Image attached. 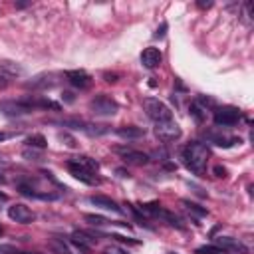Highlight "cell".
Segmentation results:
<instances>
[{
    "instance_id": "cell-1",
    "label": "cell",
    "mask_w": 254,
    "mask_h": 254,
    "mask_svg": "<svg viewBox=\"0 0 254 254\" xmlns=\"http://www.w3.org/2000/svg\"><path fill=\"white\" fill-rule=\"evenodd\" d=\"M183 159H185V165L194 175H202L206 169V161H208V149H206V145L192 141L183 149Z\"/></svg>"
},
{
    "instance_id": "cell-2",
    "label": "cell",
    "mask_w": 254,
    "mask_h": 254,
    "mask_svg": "<svg viewBox=\"0 0 254 254\" xmlns=\"http://www.w3.org/2000/svg\"><path fill=\"white\" fill-rule=\"evenodd\" d=\"M143 107H145V113H147L155 123L173 119L171 109H169L163 101H159L157 97H145V99H143Z\"/></svg>"
},
{
    "instance_id": "cell-3",
    "label": "cell",
    "mask_w": 254,
    "mask_h": 254,
    "mask_svg": "<svg viewBox=\"0 0 254 254\" xmlns=\"http://www.w3.org/2000/svg\"><path fill=\"white\" fill-rule=\"evenodd\" d=\"M119 109V105L107 97V95H97L89 101V111L95 113V115H103V117H109V115H115Z\"/></svg>"
},
{
    "instance_id": "cell-4",
    "label": "cell",
    "mask_w": 254,
    "mask_h": 254,
    "mask_svg": "<svg viewBox=\"0 0 254 254\" xmlns=\"http://www.w3.org/2000/svg\"><path fill=\"white\" fill-rule=\"evenodd\" d=\"M240 117H242L240 109H238V107H230V105L220 107V109L214 111V123H216V125H222V127H232V125H236V123L240 121Z\"/></svg>"
},
{
    "instance_id": "cell-5",
    "label": "cell",
    "mask_w": 254,
    "mask_h": 254,
    "mask_svg": "<svg viewBox=\"0 0 254 254\" xmlns=\"http://www.w3.org/2000/svg\"><path fill=\"white\" fill-rule=\"evenodd\" d=\"M155 135L161 141H175L181 137V127L177 125V121L167 119V121H159L155 123Z\"/></svg>"
},
{
    "instance_id": "cell-6",
    "label": "cell",
    "mask_w": 254,
    "mask_h": 254,
    "mask_svg": "<svg viewBox=\"0 0 254 254\" xmlns=\"http://www.w3.org/2000/svg\"><path fill=\"white\" fill-rule=\"evenodd\" d=\"M113 151L119 153L123 157V161L129 163V165L141 167V165H147L149 163V155L143 153V151H137V149H131V147H115Z\"/></svg>"
},
{
    "instance_id": "cell-7",
    "label": "cell",
    "mask_w": 254,
    "mask_h": 254,
    "mask_svg": "<svg viewBox=\"0 0 254 254\" xmlns=\"http://www.w3.org/2000/svg\"><path fill=\"white\" fill-rule=\"evenodd\" d=\"M0 111L8 117H20V115L30 113L32 107L26 99H22V101H0Z\"/></svg>"
},
{
    "instance_id": "cell-8",
    "label": "cell",
    "mask_w": 254,
    "mask_h": 254,
    "mask_svg": "<svg viewBox=\"0 0 254 254\" xmlns=\"http://www.w3.org/2000/svg\"><path fill=\"white\" fill-rule=\"evenodd\" d=\"M64 75H65V79H67L73 87H79V89H87V87L93 83L91 75H89L87 71H83V69H67Z\"/></svg>"
},
{
    "instance_id": "cell-9",
    "label": "cell",
    "mask_w": 254,
    "mask_h": 254,
    "mask_svg": "<svg viewBox=\"0 0 254 254\" xmlns=\"http://www.w3.org/2000/svg\"><path fill=\"white\" fill-rule=\"evenodd\" d=\"M8 216H10L12 220L20 222V224H28V222H32V220L36 218V214H34L26 204H22V202L12 204V206L8 208Z\"/></svg>"
},
{
    "instance_id": "cell-10",
    "label": "cell",
    "mask_w": 254,
    "mask_h": 254,
    "mask_svg": "<svg viewBox=\"0 0 254 254\" xmlns=\"http://www.w3.org/2000/svg\"><path fill=\"white\" fill-rule=\"evenodd\" d=\"M69 238H71V242L81 250V254H87L89 248H91L93 244H97V236H93L91 232H85V230H75Z\"/></svg>"
},
{
    "instance_id": "cell-11",
    "label": "cell",
    "mask_w": 254,
    "mask_h": 254,
    "mask_svg": "<svg viewBox=\"0 0 254 254\" xmlns=\"http://www.w3.org/2000/svg\"><path fill=\"white\" fill-rule=\"evenodd\" d=\"M58 83V75L56 73H40L36 77H32L26 87H32V89H48V87H54Z\"/></svg>"
},
{
    "instance_id": "cell-12",
    "label": "cell",
    "mask_w": 254,
    "mask_h": 254,
    "mask_svg": "<svg viewBox=\"0 0 254 254\" xmlns=\"http://www.w3.org/2000/svg\"><path fill=\"white\" fill-rule=\"evenodd\" d=\"M50 246L58 254H81V250L71 242V238H67V240H64V238H52L50 240Z\"/></svg>"
},
{
    "instance_id": "cell-13",
    "label": "cell",
    "mask_w": 254,
    "mask_h": 254,
    "mask_svg": "<svg viewBox=\"0 0 254 254\" xmlns=\"http://www.w3.org/2000/svg\"><path fill=\"white\" fill-rule=\"evenodd\" d=\"M143 210H145V212H149V214H153V216H157V218H163V220H167V222H171V224H177V226H179V218H177L173 212H169V210L161 208L157 202L143 204Z\"/></svg>"
},
{
    "instance_id": "cell-14",
    "label": "cell",
    "mask_w": 254,
    "mask_h": 254,
    "mask_svg": "<svg viewBox=\"0 0 254 254\" xmlns=\"http://www.w3.org/2000/svg\"><path fill=\"white\" fill-rule=\"evenodd\" d=\"M67 169H69V173H71L77 181H81V183H85V185H99V179H97L91 171H85V169H81V167H77V165H73V163H67Z\"/></svg>"
},
{
    "instance_id": "cell-15",
    "label": "cell",
    "mask_w": 254,
    "mask_h": 254,
    "mask_svg": "<svg viewBox=\"0 0 254 254\" xmlns=\"http://www.w3.org/2000/svg\"><path fill=\"white\" fill-rule=\"evenodd\" d=\"M161 52L157 50V48H145L143 52H141V64L145 65V67H149V69H153V67H157L159 64H161Z\"/></svg>"
},
{
    "instance_id": "cell-16",
    "label": "cell",
    "mask_w": 254,
    "mask_h": 254,
    "mask_svg": "<svg viewBox=\"0 0 254 254\" xmlns=\"http://www.w3.org/2000/svg\"><path fill=\"white\" fill-rule=\"evenodd\" d=\"M89 202H91V204H95V206H99V208L111 210V212H121V206H119L113 198L103 196V194H93V196H89Z\"/></svg>"
},
{
    "instance_id": "cell-17",
    "label": "cell",
    "mask_w": 254,
    "mask_h": 254,
    "mask_svg": "<svg viewBox=\"0 0 254 254\" xmlns=\"http://www.w3.org/2000/svg\"><path fill=\"white\" fill-rule=\"evenodd\" d=\"M115 133L123 139H141L145 137V129L143 127H137V125H123V127H117Z\"/></svg>"
},
{
    "instance_id": "cell-18",
    "label": "cell",
    "mask_w": 254,
    "mask_h": 254,
    "mask_svg": "<svg viewBox=\"0 0 254 254\" xmlns=\"http://www.w3.org/2000/svg\"><path fill=\"white\" fill-rule=\"evenodd\" d=\"M0 71L4 75H22L24 67L18 62H12V60H0Z\"/></svg>"
},
{
    "instance_id": "cell-19",
    "label": "cell",
    "mask_w": 254,
    "mask_h": 254,
    "mask_svg": "<svg viewBox=\"0 0 254 254\" xmlns=\"http://www.w3.org/2000/svg\"><path fill=\"white\" fill-rule=\"evenodd\" d=\"M69 163H73V165H77V167H81V169H85V171H91V173H95V171L99 169V163H97L95 159L87 157V155H79V157L71 159Z\"/></svg>"
},
{
    "instance_id": "cell-20",
    "label": "cell",
    "mask_w": 254,
    "mask_h": 254,
    "mask_svg": "<svg viewBox=\"0 0 254 254\" xmlns=\"http://www.w3.org/2000/svg\"><path fill=\"white\" fill-rule=\"evenodd\" d=\"M216 246L218 248H230V250H240V252H246V248L238 242V240H234V238H226V236H220V238H216Z\"/></svg>"
},
{
    "instance_id": "cell-21",
    "label": "cell",
    "mask_w": 254,
    "mask_h": 254,
    "mask_svg": "<svg viewBox=\"0 0 254 254\" xmlns=\"http://www.w3.org/2000/svg\"><path fill=\"white\" fill-rule=\"evenodd\" d=\"M208 137H210V141H212L214 145H218V147H232L234 143H240L238 137H226V135H214V133H210Z\"/></svg>"
},
{
    "instance_id": "cell-22",
    "label": "cell",
    "mask_w": 254,
    "mask_h": 254,
    "mask_svg": "<svg viewBox=\"0 0 254 254\" xmlns=\"http://www.w3.org/2000/svg\"><path fill=\"white\" fill-rule=\"evenodd\" d=\"M26 145L28 147H32V149H46L48 147V141H46V137L44 135H40V133H36V135H30L28 139H26Z\"/></svg>"
},
{
    "instance_id": "cell-23",
    "label": "cell",
    "mask_w": 254,
    "mask_h": 254,
    "mask_svg": "<svg viewBox=\"0 0 254 254\" xmlns=\"http://www.w3.org/2000/svg\"><path fill=\"white\" fill-rule=\"evenodd\" d=\"M22 157L28 159V161H42V159H44L42 153H40V149H32V147H26V149L22 151Z\"/></svg>"
},
{
    "instance_id": "cell-24",
    "label": "cell",
    "mask_w": 254,
    "mask_h": 254,
    "mask_svg": "<svg viewBox=\"0 0 254 254\" xmlns=\"http://www.w3.org/2000/svg\"><path fill=\"white\" fill-rule=\"evenodd\" d=\"M58 139H60L65 147H69V149H75V147H77V141H75L69 133H65V131H60V133H58Z\"/></svg>"
},
{
    "instance_id": "cell-25",
    "label": "cell",
    "mask_w": 254,
    "mask_h": 254,
    "mask_svg": "<svg viewBox=\"0 0 254 254\" xmlns=\"http://www.w3.org/2000/svg\"><path fill=\"white\" fill-rule=\"evenodd\" d=\"M83 131H87L89 135H103V133L109 131V127L107 125H85Z\"/></svg>"
},
{
    "instance_id": "cell-26",
    "label": "cell",
    "mask_w": 254,
    "mask_h": 254,
    "mask_svg": "<svg viewBox=\"0 0 254 254\" xmlns=\"http://www.w3.org/2000/svg\"><path fill=\"white\" fill-rule=\"evenodd\" d=\"M183 204L187 206V210H189V212H192V214H196V216H204V214H206V208H200V206H198V204H194V202L183 200Z\"/></svg>"
},
{
    "instance_id": "cell-27",
    "label": "cell",
    "mask_w": 254,
    "mask_h": 254,
    "mask_svg": "<svg viewBox=\"0 0 254 254\" xmlns=\"http://www.w3.org/2000/svg\"><path fill=\"white\" fill-rule=\"evenodd\" d=\"M83 218H85L87 222L95 224V226H103V224H107V218H105V216H101V214H85Z\"/></svg>"
},
{
    "instance_id": "cell-28",
    "label": "cell",
    "mask_w": 254,
    "mask_h": 254,
    "mask_svg": "<svg viewBox=\"0 0 254 254\" xmlns=\"http://www.w3.org/2000/svg\"><path fill=\"white\" fill-rule=\"evenodd\" d=\"M196 254H224V250L222 248H218L216 244L212 246H200V248H196Z\"/></svg>"
},
{
    "instance_id": "cell-29",
    "label": "cell",
    "mask_w": 254,
    "mask_h": 254,
    "mask_svg": "<svg viewBox=\"0 0 254 254\" xmlns=\"http://www.w3.org/2000/svg\"><path fill=\"white\" fill-rule=\"evenodd\" d=\"M0 254H18V250L12 244H0Z\"/></svg>"
},
{
    "instance_id": "cell-30",
    "label": "cell",
    "mask_w": 254,
    "mask_h": 254,
    "mask_svg": "<svg viewBox=\"0 0 254 254\" xmlns=\"http://www.w3.org/2000/svg\"><path fill=\"white\" fill-rule=\"evenodd\" d=\"M103 254H127V252L121 250L119 246H105L103 248Z\"/></svg>"
},
{
    "instance_id": "cell-31",
    "label": "cell",
    "mask_w": 254,
    "mask_h": 254,
    "mask_svg": "<svg viewBox=\"0 0 254 254\" xmlns=\"http://www.w3.org/2000/svg\"><path fill=\"white\" fill-rule=\"evenodd\" d=\"M190 109H192V115L196 117V121H200V119H202V113H200V107H198V103H192V105H190Z\"/></svg>"
},
{
    "instance_id": "cell-32",
    "label": "cell",
    "mask_w": 254,
    "mask_h": 254,
    "mask_svg": "<svg viewBox=\"0 0 254 254\" xmlns=\"http://www.w3.org/2000/svg\"><path fill=\"white\" fill-rule=\"evenodd\" d=\"M214 173H216V177H226V169H224V167H220V165H216V167H214Z\"/></svg>"
},
{
    "instance_id": "cell-33",
    "label": "cell",
    "mask_w": 254,
    "mask_h": 254,
    "mask_svg": "<svg viewBox=\"0 0 254 254\" xmlns=\"http://www.w3.org/2000/svg\"><path fill=\"white\" fill-rule=\"evenodd\" d=\"M165 30H167V24H163L161 28H157V32H155V38H163V36H165Z\"/></svg>"
},
{
    "instance_id": "cell-34",
    "label": "cell",
    "mask_w": 254,
    "mask_h": 254,
    "mask_svg": "<svg viewBox=\"0 0 254 254\" xmlns=\"http://www.w3.org/2000/svg\"><path fill=\"white\" fill-rule=\"evenodd\" d=\"M103 77H105V81H109V83H113V81H117V75H115V73H105Z\"/></svg>"
},
{
    "instance_id": "cell-35",
    "label": "cell",
    "mask_w": 254,
    "mask_h": 254,
    "mask_svg": "<svg viewBox=\"0 0 254 254\" xmlns=\"http://www.w3.org/2000/svg\"><path fill=\"white\" fill-rule=\"evenodd\" d=\"M210 6H212V2H204V0L198 2V8H210Z\"/></svg>"
},
{
    "instance_id": "cell-36",
    "label": "cell",
    "mask_w": 254,
    "mask_h": 254,
    "mask_svg": "<svg viewBox=\"0 0 254 254\" xmlns=\"http://www.w3.org/2000/svg\"><path fill=\"white\" fill-rule=\"evenodd\" d=\"M6 169H10V165H8V163H0V175H2Z\"/></svg>"
},
{
    "instance_id": "cell-37",
    "label": "cell",
    "mask_w": 254,
    "mask_h": 254,
    "mask_svg": "<svg viewBox=\"0 0 254 254\" xmlns=\"http://www.w3.org/2000/svg\"><path fill=\"white\" fill-rule=\"evenodd\" d=\"M10 137V133H4V131H0V141H6Z\"/></svg>"
},
{
    "instance_id": "cell-38",
    "label": "cell",
    "mask_w": 254,
    "mask_h": 254,
    "mask_svg": "<svg viewBox=\"0 0 254 254\" xmlns=\"http://www.w3.org/2000/svg\"><path fill=\"white\" fill-rule=\"evenodd\" d=\"M2 87H6V77H4V75H0V89H2Z\"/></svg>"
},
{
    "instance_id": "cell-39",
    "label": "cell",
    "mask_w": 254,
    "mask_h": 254,
    "mask_svg": "<svg viewBox=\"0 0 254 254\" xmlns=\"http://www.w3.org/2000/svg\"><path fill=\"white\" fill-rule=\"evenodd\" d=\"M4 181H6V179H4V177H2V175H0V183H4Z\"/></svg>"
}]
</instances>
